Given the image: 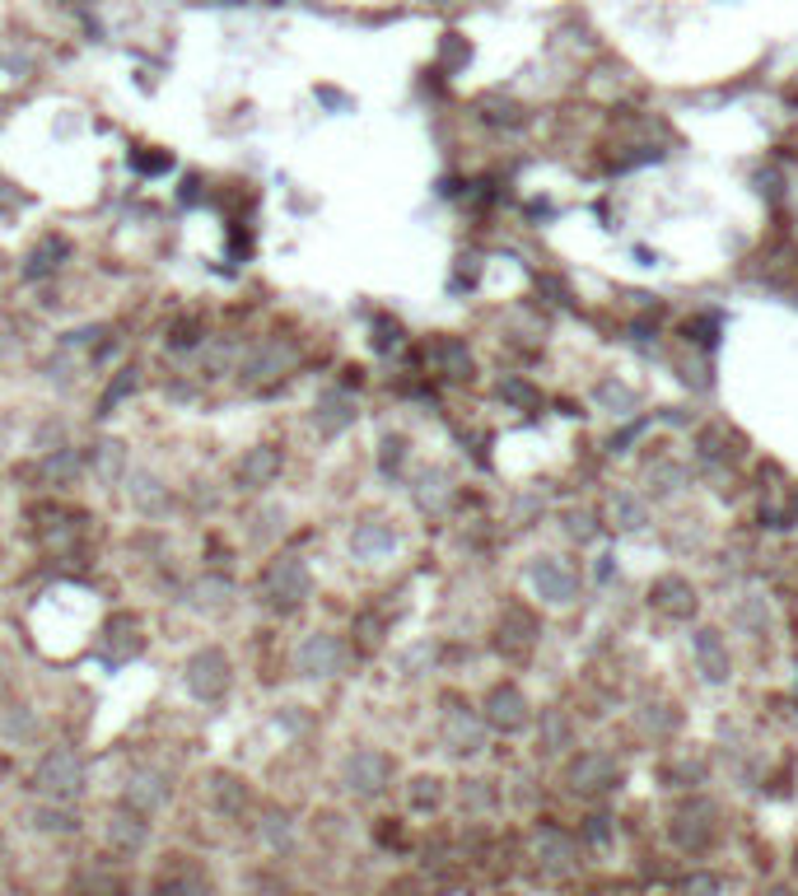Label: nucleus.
<instances>
[{
	"label": "nucleus",
	"mask_w": 798,
	"mask_h": 896,
	"mask_svg": "<svg viewBox=\"0 0 798 896\" xmlns=\"http://www.w3.org/2000/svg\"><path fill=\"white\" fill-rule=\"evenodd\" d=\"M131 505L140 518H164L168 505H174V495H168V485L160 471H136L131 477Z\"/></svg>",
	"instance_id": "nucleus-17"
},
{
	"label": "nucleus",
	"mask_w": 798,
	"mask_h": 896,
	"mask_svg": "<svg viewBox=\"0 0 798 896\" xmlns=\"http://www.w3.org/2000/svg\"><path fill=\"white\" fill-rule=\"evenodd\" d=\"M233 365H239V345H220V341H215L206 351V374H211V379H220V369H233Z\"/></svg>",
	"instance_id": "nucleus-34"
},
{
	"label": "nucleus",
	"mask_w": 798,
	"mask_h": 896,
	"mask_svg": "<svg viewBox=\"0 0 798 896\" xmlns=\"http://www.w3.org/2000/svg\"><path fill=\"white\" fill-rule=\"evenodd\" d=\"M286 528H290V509L286 505H262L253 514V523H248V542H253V546H271Z\"/></svg>",
	"instance_id": "nucleus-22"
},
{
	"label": "nucleus",
	"mask_w": 798,
	"mask_h": 896,
	"mask_svg": "<svg viewBox=\"0 0 798 896\" xmlns=\"http://www.w3.org/2000/svg\"><path fill=\"white\" fill-rule=\"evenodd\" d=\"M103 841L113 845L117 855H127V859H136V855H145V845H150V817L145 812H136V808H113L107 812V822H103Z\"/></svg>",
	"instance_id": "nucleus-8"
},
{
	"label": "nucleus",
	"mask_w": 798,
	"mask_h": 896,
	"mask_svg": "<svg viewBox=\"0 0 798 896\" xmlns=\"http://www.w3.org/2000/svg\"><path fill=\"white\" fill-rule=\"evenodd\" d=\"M598 397H603L607 406H631V402H635L631 392H625V388H612V383H607V388H598Z\"/></svg>",
	"instance_id": "nucleus-37"
},
{
	"label": "nucleus",
	"mask_w": 798,
	"mask_h": 896,
	"mask_svg": "<svg viewBox=\"0 0 798 896\" xmlns=\"http://www.w3.org/2000/svg\"><path fill=\"white\" fill-rule=\"evenodd\" d=\"M75 826H80V817L71 812V804H47L42 798V808H34V831H42V836H66Z\"/></svg>",
	"instance_id": "nucleus-26"
},
{
	"label": "nucleus",
	"mask_w": 798,
	"mask_h": 896,
	"mask_svg": "<svg viewBox=\"0 0 798 896\" xmlns=\"http://www.w3.org/2000/svg\"><path fill=\"white\" fill-rule=\"evenodd\" d=\"M444 500H448V477L440 467H430V471H420V481H416V505L420 509H444Z\"/></svg>",
	"instance_id": "nucleus-28"
},
{
	"label": "nucleus",
	"mask_w": 798,
	"mask_h": 896,
	"mask_svg": "<svg viewBox=\"0 0 798 896\" xmlns=\"http://www.w3.org/2000/svg\"><path fill=\"white\" fill-rule=\"evenodd\" d=\"M393 552H397V528L388 523V518H365V523H355V532H351L355 560H383Z\"/></svg>",
	"instance_id": "nucleus-12"
},
{
	"label": "nucleus",
	"mask_w": 798,
	"mask_h": 896,
	"mask_svg": "<svg viewBox=\"0 0 798 896\" xmlns=\"http://www.w3.org/2000/svg\"><path fill=\"white\" fill-rule=\"evenodd\" d=\"M402 458H406V439H402V434H388V439H383V453H379V467L388 471V477H397Z\"/></svg>",
	"instance_id": "nucleus-35"
},
{
	"label": "nucleus",
	"mask_w": 798,
	"mask_h": 896,
	"mask_svg": "<svg viewBox=\"0 0 798 896\" xmlns=\"http://www.w3.org/2000/svg\"><path fill=\"white\" fill-rule=\"evenodd\" d=\"M714 892H719L714 878H696V883H686V896H714Z\"/></svg>",
	"instance_id": "nucleus-38"
},
{
	"label": "nucleus",
	"mask_w": 798,
	"mask_h": 896,
	"mask_svg": "<svg viewBox=\"0 0 798 896\" xmlns=\"http://www.w3.org/2000/svg\"><path fill=\"white\" fill-rule=\"evenodd\" d=\"M248 804H253V794H248V784L239 775H211V808L225 812V817H243Z\"/></svg>",
	"instance_id": "nucleus-20"
},
{
	"label": "nucleus",
	"mask_w": 798,
	"mask_h": 896,
	"mask_svg": "<svg viewBox=\"0 0 798 896\" xmlns=\"http://www.w3.org/2000/svg\"><path fill=\"white\" fill-rule=\"evenodd\" d=\"M761 896H794L789 887H771V892H761Z\"/></svg>",
	"instance_id": "nucleus-41"
},
{
	"label": "nucleus",
	"mask_w": 798,
	"mask_h": 896,
	"mask_svg": "<svg viewBox=\"0 0 798 896\" xmlns=\"http://www.w3.org/2000/svg\"><path fill=\"white\" fill-rule=\"evenodd\" d=\"M38 471L52 485H71L75 477H80V453H75L71 444H61V449H52V453H42L38 458Z\"/></svg>",
	"instance_id": "nucleus-24"
},
{
	"label": "nucleus",
	"mask_w": 798,
	"mask_h": 896,
	"mask_svg": "<svg viewBox=\"0 0 798 896\" xmlns=\"http://www.w3.org/2000/svg\"><path fill=\"white\" fill-rule=\"evenodd\" d=\"M467 61H472V47L463 42V34H448L444 38V66L458 71V66H467Z\"/></svg>",
	"instance_id": "nucleus-36"
},
{
	"label": "nucleus",
	"mask_w": 798,
	"mask_h": 896,
	"mask_svg": "<svg viewBox=\"0 0 798 896\" xmlns=\"http://www.w3.org/2000/svg\"><path fill=\"white\" fill-rule=\"evenodd\" d=\"M574 584H579V579H574V570L560 556H537V560H532V589H537L546 603H556V607L570 603Z\"/></svg>",
	"instance_id": "nucleus-11"
},
{
	"label": "nucleus",
	"mask_w": 798,
	"mask_h": 896,
	"mask_svg": "<svg viewBox=\"0 0 798 896\" xmlns=\"http://www.w3.org/2000/svg\"><path fill=\"white\" fill-rule=\"evenodd\" d=\"M388 780H393V761H388L383 752H373V747H355L351 757L341 761V784H346L351 794H359V798L383 794Z\"/></svg>",
	"instance_id": "nucleus-5"
},
{
	"label": "nucleus",
	"mask_w": 798,
	"mask_h": 896,
	"mask_svg": "<svg viewBox=\"0 0 798 896\" xmlns=\"http://www.w3.org/2000/svg\"><path fill=\"white\" fill-rule=\"evenodd\" d=\"M672 836H677L682 850H706V845L714 841V808H710V804L686 808V812L677 817V826H672Z\"/></svg>",
	"instance_id": "nucleus-18"
},
{
	"label": "nucleus",
	"mask_w": 798,
	"mask_h": 896,
	"mask_svg": "<svg viewBox=\"0 0 798 896\" xmlns=\"http://www.w3.org/2000/svg\"><path fill=\"white\" fill-rule=\"evenodd\" d=\"M5 691H10V664L0 658V701H5Z\"/></svg>",
	"instance_id": "nucleus-40"
},
{
	"label": "nucleus",
	"mask_w": 798,
	"mask_h": 896,
	"mask_svg": "<svg viewBox=\"0 0 798 896\" xmlns=\"http://www.w3.org/2000/svg\"><path fill=\"white\" fill-rule=\"evenodd\" d=\"M537 855H542L546 863H560V869H566V863H570V855H574V841H570V836H560V831H552V826H546L542 836H537Z\"/></svg>",
	"instance_id": "nucleus-31"
},
{
	"label": "nucleus",
	"mask_w": 798,
	"mask_h": 896,
	"mask_svg": "<svg viewBox=\"0 0 798 896\" xmlns=\"http://www.w3.org/2000/svg\"><path fill=\"white\" fill-rule=\"evenodd\" d=\"M257 841L266 845V850H290V841H294V822L280 808H266L262 812V822H257Z\"/></svg>",
	"instance_id": "nucleus-25"
},
{
	"label": "nucleus",
	"mask_w": 798,
	"mask_h": 896,
	"mask_svg": "<svg viewBox=\"0 0 798 896\" xmlns=\"http://www.w3.org/2000/svg\"><path fill=\"white\" fill-rule=\"evenodd\" d=\"M341 664H346V649H341L337 635L327 631H313L300 640V649H294V668H300V678L308 682H322V678H337Z\"/></svg>",
	"instance_id": "nucleus-6"
},
{
	"label": "nucleus",
	"mask_w": 798,
	"mask_h": 896,
	"mask_svg": "<svg viewBox=\"0 0 798 896\" xmlns=\"http://www.w3.org/2000/svg\"><path fill=\"white\" fill-rule=\"evenodd\" d=\"M192 607H197V611H220V607H229V584H225L220 575L201 579V584L192 589Z\"/></svg>",
	"instance_id": "nucleus-30"
},
{
	"label": "nucleus",
	"mask_w": 798,
	"mask_h": 896,
	"mask_svg": "<svg viewBox=\"0 0 798 896\" xmlns=\"http://www.w3.org/2000/svg\"><path fill=\"white\" fill-rule=\"evenodd\" d=\"M617 784V766L612 757H603V752H584L574 766H570V790L579 794H598V790H612Z\"/></svg>",
	"instance_id": "nucleus-15"
},
{
	"label": "nucleus",
	"mask_w": 798,
	"mask_h": 896,
	"mask_svg": "<svg viewBox=\"0 0 798 896\" xmlns=\"http://www.w3.org/2000/svg\"><path fill=\"white\" fill-rule=\"evenodd\" d=\"M0 863H5V836H0Z\"/></svg>",
	"instance_id": "nucleus-43"
},
{
	"label": "nucleus",
	"mask_w": 798,
	"mask_h": 896,
	"mask_svg": "<svg viewBox=\"0 0 798 896\" xmlns=\"http://www.w3.org/2000/svg\"><path fill=\"white\" fill-rule=\"evenodd\" d=\"M692 649H696V664H700V672H706L710 682L729 678V649H724V640H719V631H696Z\"/></svg>",
	"instance_id": "nucleus-21"
},
{
	"label": "nucleus",
	"mask_w": 798,
	"mask_h": 896,
	"mask_svg": "<svg viewBox=\"0 0 798 896\" xmlns=\"http://www.w3.org/2000/svg\"><path fill=\"white\" fill-rule=\"evenodd\" d=\"M444 747L453 752V757H472V752H481V719L467 715L463 705L444 710Z\"/></svg>",
	"instance_id": "nucleus-16"
},
{
	"label": "nucleus",
	"mask_w": 798,
	"mask_h": 896,
	"mask_svg": "<svg viewBox=\"0 0 798 896\" xmlns=\"http://www.w3.org/2000/svg\"><path fill=\"white\" fill-rule=\"evenodd\" d=\"M168 798H174V780H168V770H160V766H140V770H131L127 790H122V804L136 808V812H145V817L160 812V808L168 804Z\"/></svg>",
	"instance_id": "nucleus-7"
},
{
	"label": "nucleus",
	"mask_w": 798,
	"mask_h": 896,
	"mask_svg": "<svg viewBox=\"0 0 798 896\" xmlns=\"http://www.w3.org/2000/svg\"><path fill=\"white\" fill-rule=\"evenodd\" d=\"M66 262H71V239H66V234H42V239L28 248V257H24V276L28 280H47V276H56Z\"/></svg>",
	"instance_id": "nucleus-14"
},
{
	"label": "nucleus",
	"mask_w": 798,
	"mask_h": 896,
	"mask_svg": "<svg viewBox=\"0 0 798 896\" xmlns=\"http://www.w3.org/2000/svg\"><path fill=\"white\" fill-rule=\"evenodd\" d=\"M93 477H99V485H122V477H127V439H99L93 444Z\"/></svg>",
	"instance_id": "nucleus-19"
},
{
	"label": "nucleus",
	"mask_w": 798,
	"mask_h": 896,
	"mask_svg": "<svg viewBox=\"0 0 798 896\" xmlns=\"http://www.w3.org/2000/svg\"><path fill=\"white\" fill-rule=\"evenodd\" d=\"M528 701H523V691L519 686H495L491 696H486V724L491 729H499V733H519V729H528Z\"/></svg>",
	"instance_id": "nucleus-10"
},
{
	"label": "nucleus",
	"mask_w": 798,
	"mask_h": 896,
	"mask_svg": "<svg viewBox=\"0 0 798 896\" xmlns=\"http://www.w3.org/2000/svg\"><path fill=\"white\" fill-rule=\"evenodd\" d=\"M313 420H318V434L322 439H337V434H346L355 420H359V406H355V397L351 392H322L318 397V406H313Z\"/></svg>",
	"instance_id": "nucleus-13"
},
{
	"label": "nucleus",
	"mask_w": 798,
	"mask_h": 896,
	"mask_svg": "<svg viewBox=\"0 0 798 896\" xmlns=\"http://www.w3.org/2000/svg\"><path fill=\"white\" fill-rule=\"evenodd\" d=\"M38 715L28 710V705H14V710H5V719H0V733H5V743L14 747H24V743H34L38 737Z\"/></svg>",
	"instance_id": "nucleus-27"
},
{
	"label": "nucleus",
	"mask_w": 798,
	"mask_h": 896,
	"mask_svg": "<svg viewBox=\"0 0 798 896\" xmlns=\"http://www.w3.org/2000/svg\"><path fill=\"white\" fill-rule=\"evenodd\" d=\"M300 365V351L280 337H262V345H253L243 359H239V374L248 388H276L286 374Z\"/></svg>",
	"instance_id": "nucleus-3"
},
{
	"label": "nucleus",
	"mask_w": 798,
	"mask_h": 896,
	"mask_svg": "<svg viewBox=\"0 0 798 896\" xmlns=\"http://www.w3.org/2000/svg\"><path fill=\"white\" fill-rule=\"evenodd\" d=\"M160 896H215L211 887V878L197 869V863H182V869H174L160 883Z\"/></svg>",
	"instance_id": "nucleus-23"
},
{
	"label": "nucleus",
	"mask_w": 798,
	"mask_h": 896,
	"mask_svg": "<svg viewBox=\"0 0 798 896\" xmlns=\"http://www.w3.org/2000/svg\"><path fill=\"white\" fill-rule=\"evenodd\" d=\"M262 603L271 611H300L304 597L313 593V575H308V560L304 556H276L271 565L262 570Z\"/></svg>",
	"instance_id": "nucleus-2"
},
{
	"label": "nucleus",
	"mask_w": 798,
	"mask_h": 896,
	"mask_svg": "<svg viewBox=\"0 0 798 896\" xmlns=\"http://www.w3.org/2000/svg\"><path fill=\"white\" fill-rule=\"evenodd\" d=\"M440 798H444V790H440V780H434V775H420V780H411V790H406V804L420 808V812L434 808Z\"/></svg>",
	"instance_id": "nucleus-32"
},
{
	"label": "nucleus",
	"mask_w": 798,
	"mask_h": 896,
	"mask_svg": "<svg viewBox=\"0 0 798 896\" xmlns=\"http://www.w3.org/2000/svg\"><path fill=\"white\" fill-rule=\"evenodd\" d=\"M434 355H440L444 374H453V379H467V374H472V355H467V345L458 337H444L440 345H434Z\"/></svg>",
	"instance_id": "nucleus-29"
},
{
	"label": "nucleus",
	"mask_w": 798,
	"mask_h": 896,
	"mask_svg": "<svg viewBox=\"0 0 798 896\" xmlns=\"http://www.w3.org/2000/svg\"><path fill=\"white\" fill-rule=\"evenodd\" d=\"M588 841H593V845H603V841H607V817H593V826H588Z\"/></svg>",
	"instance_id": "nucleus-39"
},
{
	"label": "nucleus",
	"mask_w": 798,
	"mask_h": 896,
	"mask_svg": "<svg viewBox=\"0 0 798 896\" xmlns=\"http://www.w3.org/2000/svg\"><path fill=\"white\" fill-rule=\"evenodd\" d=\"M0 272H10V253H5V248H0Z\"/></svg>",
	"instance_id": "nucleus-42"
},
{
	"label": "nucleus",
	"mask_w": 798,
	"mask_h": 896,
	"mask_svg": "<svg viewBox=\"0 0 798 896\" xmlns=\"http://www.w3.org/2000/svg\"><path fill=\"white\" fill-rule=\"evenodd\" d=\"M136 388H140V369H136V365H131V369H122V379H117L113 388H107V392H103V402H99V406H103V416L113 412V406H117L122 397H127V392H136Z\"/></svg>",
	"instance_id": "nucleus-33"
},
{
	"label": "nucleus",
	"mask_w": 798,
	"mask_h": 896,
	"mask_svg": "<svg viewBox=\"0 0 798 896\" xmlns=\"http://www.w3.org/2000/svg\"><path fill=\"white\" fill-rule=\"evenodd\" d=\"M182 682H187V691H192L197 701L215 705V701L229 696L233 668H229V658H225L220 649H197V654L182 664Z\"/></svg>",
	"instance_id": "nucleus-4"
},
{
	"label": "nucleus",
	"mask_w": 798,
	"mask_h": 896,
	"mask_svg": "<svg viewBox=\"0 0 798 896\" xmlns=\"http://www.w3.org/2000/svg\"><path fill=\"white\" fill-rule=\"evenodd\" d=\"M276 477H280V449L276 444H257L233 463V485H239V491H262V485H271Z\"/></svg>",
	"instance_id": "nucleus-9"
},
{
	"label": "nucleus",
	"mask_w": 798,
	"mask_h": 896,
	"mask_svg": "<svg viewBox=\"0 0 798 896\" xmlns=\"http://www.w3.org/2000/svg\"><path fill=\"white\" fill-rule=\"evenodd\" d=\"M85 761L75 747H52L42 752L34 766V794L47 798V804H75L85 794Z\"/></svg>",
	"instance_id": "nucleus-1"
}]
</instances>
